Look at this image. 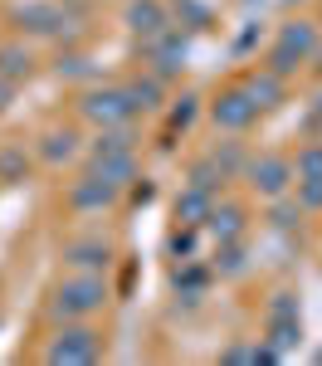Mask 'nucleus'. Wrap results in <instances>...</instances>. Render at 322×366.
<instances>
[{
	"label": "nucleus",
	"mask_w": 322,
	"mask_h": 366,
	"mask_svg": "<svg viewBox=\"0 0 322 366\" xmlns=\"http://www.w3.org/2000/svg\"><path fill=\"white\" fill-rule=\"evenodd\" d=\"M103 303V283L98 279H74V283H64L59 288V312H88V308H98Z\"/></svg>",
	"instance_id": "1"
},
{
	"label": "nucleus",
	"mask_w": 322,
	"mask_h": 366,
	"mask_svg": "<svg viewBox=\"0 0 322 366\" xmlns=\"http://www.w3.org/2000/svg\"><path fill=\"white\" fill-rule=\"evenodd\" d=\"M93 357H98L93 332H69V342H64V332H59V342L49 347V362H93Z\"/></svg>",
	"instance_id": "2"
},
{
	"label": "nucleus",
	"mask_w": 322,
	"mask_h": 366,
	"mask_svg": "<svg viewBox=\"0 0 322 366\" xmlns=\"http://www.w3.org/2000/svg\"><path fill=\"white\" fill-rule=\"evenodd\" d=\"M84 108H88V117H98V122H117V117H127L132 103H127L122 93H98V98H88Z\"/></svg>",
	"instance_id": "3"
},
{
	"label": "nucleus",
	"mask_w": 322,
	"mask_h": 366,
	"mask_svg": "<svg viewBox=\"0 0 322 366\" xmlns=\"http://www.w3.org/2000/svg\"><path fill=\"white\" fill-rule=\"evenodd\" d=\"M254 113H259V103H244V98H225V103H215V122H225V127H244Z\"/></svg>",
	"instance_id": "4"
},
{
	"label": "nucleus",
	"mask_w": 322,
	"mask_h": 366,
	"mask_svg": "<svg viewBox=\"0 0 322 366\" xmlns=\"http://www.w3.org/2000/svg\"><path fill=\"white\" fill-rule=\"evenodd\" d=\"M283 176H288V167L268 157L263 167H254V186H259L263 196H278V191H283Z\"/></svg>",
	"instance_id": "5"
},
{
	"label": "nucleus",
	"mask_w": 322,
	"mask_h": 366,
	"mask_svg": "<svg viewBox=\"0 0 322 366\" xmlns=\"http://www.w3.org/2000/svg\"><path fill=\"white\" fill-rule=\"evenodd\" d=\"M69 259L79 264V269H98V264H108V244L98 249V244H79V249H69Z\"/></svg>",
	"instance_id": "6"
},
{
	"label": "nucleus",
	"mask_w": 322,
	"mask_h": 366,
	"mask_svg": "<svg viewBox=\"0 0 322 366\" xmlns=\"http://www.w3.org/2000/svg\"><path fill=\"white\" fill-rule=\"evenodd\" d=\"M249 93H254V98H278V84H273V79H254Z\"/></svg>",
	"instance_id": "7"
},
{
	"label": "nucleus",
	"mask_w": 322,
	"mask_h": 366,
	"mask_svg": "<svg viewBox=\"0 0 322 366\" xmlns=\"http://www.w3.org/2000/svg\"><path fill=\"white\" fill-rule=\"evenodd\" d=\"M215 229H220V234H234V229H239V210H225V220L215 215Z\"/></svg>",
	"instance_id": "8"
},
{
	"label": "nucleus",
	"mask_w": 322,
	"mask_h": 366,
	"mask_svg": "<svg viewBox=\"0 0 322 366\" xmlns=\"http://www.w3.org/2000/svg\"><path fill=\"white\" fill-rule=\"evenodd\" d=\"M201 210H205V200H201V196H186L181 205H176V215H201Z\"/></svg>",
	"instance_id": "9"
},
{
	"label": "nucleus",
	"mask_w": 322,
	"mask_h": 366,
	"mask_svg": "<svg viewBox=\"0 0 322 366\" xmlns=\"http://www.w3.org/2000/svg\"><path fill=\"white\" fill-rule=\"evenodd\" d=\"M49 142H54L49 157H69V152H74V137H69V132H64V137H49Z\"/></svg>",
	"instance_id": "10"
}]
</instances>
